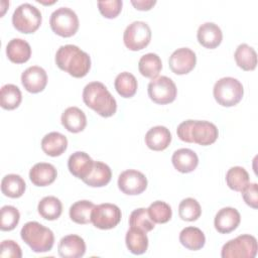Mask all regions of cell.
Segmentation results:
<instances>
[{
	"instance_id": "cell-25",
	"label": "cell",
	"mask_w": 258,
	"mask_h": 258,
	"mask_svg": "<svg viewBox=\"0 0 258 258\" xmlns=\"http://www.w3.org/2000/svg\"><path fill=\"white\" fill-rule=\"evenodd\" d=\"M6 54L14 63L26 62L31 56L29 43L21 38H13L6 45Z\"/></svg>"
},
{
	"instance_id": "cell-20",
	"label": "cell",
	"mask_w": 258,
	"mask_h": 258,
	"mask_svg": "<svg viewBox=\"0 0 258 258\" xmlns=\"http://www.w3.org/2000/svg\"><path fill=\"white\" fill-rule=\"evenodd\" d=\"M171 161L177 171L181 173H188L197 168L199 164V157L194 150L180 148L173 152Z\"/></svg>"
},
{
	"instance_id": "cell-16",
	"label": "cell",
	"mask_w": 258,
	"mask_h": 258,
	"mask_svg": "<svg viewBox=\"0 0 258 258\" xmlns=\"http://www.w3.org/2000/svg\"><path fill=\"white\" fill-rule=\"evenodd\" d=\"M57 252L62 258H80L86 253V243L81 236L71 234L60 239Z\"/></svg>"
},
{
	"instance_id": "cell-31",
	"label": "cell",
	"mask_w": 258,
	"mask_h": 258,
	"mask_svg": "<svg viewBox=\"0 0 258 258\" xmlns=\"http://www.w3.org/2000/svg\"><path fill=\"white\" fill-rule=\"evenodd\" d=\"M161 69L162 62L160 57L156 53H146L142 55L139 59L138 70L139 73L145 78H149L151 80L157 78Z\"/></svg>"
},
{
	"instance_id": "cell-29",
	"label": "cell",
	"mask_w": 258,
	"mask_h": 258,
	"mask_svg": "<svg viewBox=\"0 0 258 258\" xmlns=\"http://www.w3.org/2000/svg\"><path fill=\"white\" fill-rule=\"evenodd\" d=\"M234 57L237 66L244 71H253L257 66V53L253 47L246 43L238 45Z\"/></svg>"
},
{
	"instance_id": "cell-2",
	"label": "cell",
	"mask_w": 258,
	"mask_h": 258,
	"mask_svg": "<svg viewBox=\"0 0 258 258\" xmlns=\"http://www.w3.org/2000/svg\"><path fill=\"white\" fill-rule=\"evenodd\" d=\"M178 138L187 143H197L202 146L213 144L218 136L217 126L209 121L185 120L176 129Z\"/></svg>"
},
{
	"instance_id": "cell-36",
	"label": "cell",
	"mask_w": 258,
	"mask_h": 258,
	"mask_svg": "<svg viewBox=\"0 0 258 258\" xmlns=\"http://www.w3.org/2000/svg\"><path fill=\"white\" fill-rule=\"evenodd\" d=\"M202 214V209L199 202L192 198L183 199L178 206L179 218L183 221H197Z\"/></svg>"
},
{
	"instance_id": "cell-28",
	"label": "cell",
	"mask_w": 258,
	"mask_h": 258,
	"mask_svg": "<svg viewBox=\"0 0 258 258\" xmlns=\"http://www.w3.org/2000/svg\"><path fill=\"white\" fill-rule=\"evenodd\" d=\"M26 188V184L24 179L14 173H10L5 175L2 178L1 181V190L2 194L8 198L12 199H17L20 198Z\"/></svg>"
},
{
	"instance_id": "cell-8",
	"label": "cell",
	"mask_w": 258,
	"mask_h": 258,
	"mask_svg": "<svg viewBox=\"0 0 258 258\" xmlns=\"http://www.w3.org/2000/svg\"><path fill=\"white\" fill-rule=\"evenodd\" d=\"M79 18L74 10L68 7H59L54 10L49 18L51 30L62 37H71L79 29Z\"/></svg>"
},
{
	"instance_id": "cell-7",
	"label": "cell",
	"mask_w": 258,
	"mask_h": 258,
	"mask_svg": "<svg viewBox=\"0 0 258 258\" xmlns=\"http://www.w3.org/2000/svg\"><path fill=\"white\" fill-rule=\"evenodd\" d=\"M257 240L254 236L243 234L224 244L223 258H254L257 254Z\"/></svg>"
},
{
	"instance_id": "cell-27",
	"label": "cell",
	"mask_w": 258,
	"mask_h": 258,
	"mask_svg": "<svg viewBox=\"0 0 258 258\" xmlns=\"http://www.w3.org/2000/svg\"><path fill=\"white\" fill-rule=\"evenodd\" d=\"M179 242L186 249L197 251L205 246L206 237L201 229L197 227H186L179 233Z\"/></svg>"
},
{
	"instance_id": "cell-35",
	"label": "cell",
	"mask_w": 258,
	"mask_h": 258,
	"mask_svg": "<svg viewBox=\"0 0 258 258\" xmlns=\"http://www.w3.org/2000/svg\"><path fill=\"white\" fill-rule=\"evenodd\" d=\"M227 185L235 190L241 191L249 183V174L242 166H233L226 173Z\"/></svg>"
},
{
	"instance_id": "cell-34",
	"label": "cell",
	"mask_w": 258,
	"mask_h": 258,
	"mask_svg": "<svg viewBox=\"0 0 258 258\" xmlns=\"http://www.w3.org/2000/svg\"><path fill=\"white\" fill-rule=\"evenodd\" d=\"M22 101V95L19 88L13 84H6L1 88L0 104L5 110L16 109Z\"/></svg>"
},
{
	"instance_id": "cell-40",
	"label": "cell",
	"mask_w": 258,
	"mask_h": 258,
	"mask_svg": "<svg viewBox=\"0 0 258 258\" xmlns=\"http://www.w3.org/2000/svg\"><path fill=\"white\" fill-rule=\"evenodd\" d=\"M123 2L121 0H109V1H99L98 7L100 13L109 19L115 18L119 15L122 10Z\"/></svg>"
},
{
	"instance_id": "cell-26",
	"label": "cell",
	"mask_w": 258,
	"mask_h": 258,
	"mask_svg": "<svg viewBox=\"0 0 258 258\" xmlns=\"http://www.w3.org/2000/svg\"><path fill=\"white\" fill-rule=\"evenodd\" d=\"M125 242L128 250L135 255H141L148 248V238L146 232L141 229L130 227L125 236Z\"/></svg>"
},
{
	"instance_id": "cell-32",
	"label": "cell",
	"mask_w": 258,
	"mask_h": 258,
	"mask_svg": "<svg viewBox=\"0 0 258 258\" xmlns=\"http://www.w3.org/2000/svg\"><path fill=\"white\" fill-rule=\"evenodd\" d=\"M114 86L121 97L131 98L136 94L138 84L136 78L131 73L123 72L116 77Z\"/></svg>"
},
{
	"instance_id": "cell-14",
	"label": "cell",
	"mask_w": 258,
	"mask_h": 258,
	"mask_svg": "<svg viewBox=\"0 0 258 258\" xmlns=\"http://www.w3.org/2000/svg\"><path fill=\"white\" fill-rule=\"evenodd\" d=\"M21 83L27 92L32 94L39 93L44 90L47 84L46 72L38 66L29 67L22 73Z\"/></svg>"
},
{
	"instance_id": "cell-15",
	"label": "cell",
	"mask_w": 258,
	"mask_h": 258,
	"mask_svg": "<svg viewBox=\"0 0 258 258\" xmlns=\"http://www.w3.org/2000/svg\"><path fill=\"white\" fill-rule=\"evenodd\" d=\"M241 222L240 213L231 207L221 209L215 216V229L221 234H228L237 229Z\"/></svg>"
},
{
	"instance_id": "cell-37",
	"label": "cell",
	"mask_w": 258,
	"mask_h": 258,
	"mask_svg": "<svg viewBox=\"0 0 258 258\" xmlns=\"http://www.w3.org/2000/svg\"><path fill=\"white\" fill-rule=\"evenodd\" d=\"M129 226L141 229L147 233L154 229L155 223L149 217L147 209L139 208L131 213L129 217Z\"/></svg>"
},
{
	"instance_id": "cell-10",
	"label": "cell",
	"mask_w": 258,
	"mask_h": 258,
	"mask_svg": "<svg viewBox=\"0 0 258 258\" xmlns=\"http://www.w3.org/2000/svg\"><path fill=\"white\" fill-rule=\"evenodd\" d=\"M147 92L149 98L154 103L165 105L175 100L177 89L174 82L170 78L161 76L150 81Z\"/></svg>"
},
{
	"instance_id": "cell-13",
	"label": "cell",
	"mask_w": 258,
	"mask_h": 258,
	"mask_svg": "<svg viewBox=\"0 0 258 258\" xmlns=\"http://www.w3.org/2000/svg\"><path fill=\"white\" fill-rule=\"evenodd\" d=\"M197 63V56L194 50L188 47H180L174 50L168 59L169 69L175 75H185L194 70Z\"/></svg>"
},
{
	"instance_id": "cell-22",
	"label": "cell",
	"mask_w": 258,
	"mask_h": 258,
	"mask_svg": "<svg viewBox=\"0 0 258 258\" xmlns=\"http://www.w3.org/2000/svg\"><path fill=\"white\" fill-rule=\"evenodd\" d=\"M62 126L72 133L83 131L87 125L86 114L78 107L67 108L60 117Z\"/></svg>"
},
{
	"instance_id": "cell-12",
	"label": "cell",
	"mask_w": 258,
	"mask_h": 258,
	"mask_svg": "<svg viewBox=\"0 0 258 258\" xmlns=\"http://www.w3.org/2000/svg\"><path fill=\"white\" fill-rule=\"evenodd\" d=\"M119 189L128 196L142 194L147 187L146 176L136 169H127L120 173L118 177Z\"/></svg>"
},
{
	"instance_id": "cell-3",
	"label": "cell",
	"mask_w": 258,
	"mask_h": 258,
	"mask_svg": "<svg viewBox=\"0 0 258 258\" xmlns=\"http://www.w3.org/2000/svg\"><path fill=\"white\" fill-rule=\"evenodd\" d=\"M84 103L102 117L113 116L117 110V102L101 82H91L83 90Z\"/></svg>"
},
{
	"instance_id": "cell-23",
	"label": "cell",
	"mask_w": 258,
	"mask_h": 258,
	"mask_svg": "<svg viewBox=\"0 0 258 258\" xmlns=\"http://www.w3.org/2000/svg\"><path fill=\"white\" fill-rule=\"evenodd\" d=\"M68 147L67 137L59 132H50L46 134L41 140L42 151L51 157L61 155Z\"/></svg>"
},
{
	"instance_id": "cell-38",
	"label": "cell",
	"mask_w": 258,
	"mask_h": 258,
	"mask_svg": "<svg viewBox=\"0 0 258 258\" xmlns=\"http://www.w3.org/2000/svg\"><path fill=\"white\" fill-rule=\"evenodd\" d=\"M147 211L151 220L157 224L167 223L172 216V211L170 206L162 201L153 202L148 207Z\"/></svg>"
},
{
	"instance_id": "cell-39",
	"label": "cell",
	"mask_w": 258,
	"mask_h": 258,
	"mask_svg": "<svg viewBox=\"0 0 258 258\" xmlns=\"http://www.w3.org/2000/svg\"><path fill=\"white\" fill-rule=\"evenodd\" d=\"M1 223L2 231H11L16 228L20 220L19 211L13 206H4L1 208Z\"/></svg>"
},
{
	"instance_id": "cell-24",
	"label": "cell",
	"mask_w": 258,
	"mask_h": 258,
	"mask_svg": "<svg viewBox=\"0 0 258 258\" xmlns=\"http://www.w3.org/2000/svg\"><path fill=\"white\" fill-rule=\"evenodd\" d=\"M112 177L111 168L104 162L95 161L90 173L83 181L92 187H102L107 185Z\"/></svg>"
},
{
	"instance_id": "cell-30",
	"label": "cell",
	"mask_w": 258,
	"mask_h": 258,
	"mask_svg": "<svg viewBox=\"0 0 258 258\" xmlns=\"http://www.w3.org/2000/svg\"><path fill=\"white\" fill-rule=\"evenodd\" d=\"M37 211L43 219L48 221H54L58 219L61 215L62 204L56 197H44L38 203Z\"/></svg>"
},
{
	"instance_id": "cell-18",
	"label": "cell",
	"mask_w": 258,
	"mask_h": 258,
	"mask_svg": "<svg viewBox=\"0 0 258 258\" xmlns=\"http://www.w3.org/2000/svg\"><path fill=\"white\" fill-rule=\"evenodd\" d=\"M94 162L86 152L76 151L69 157L68 168L74 176L83 180L92 170Z\"/></svg>"
},
{
	"instance_id": "cell-5",
	"label": "cell",
	"mask_w": 258,
	"mask_h": 258,
	"mask_svg": "<svg viewBox=\"0 0 258 258\" xmlns=\"http://www.w3.org/2000/svg\"><path fill=\"white\" fill-rule=\"evenodd\" d=\"M214 98L223 107L237 105L243 98V85L235 78L225 77L218 80L213 89Z\"/></svg>"
},
{
	"instance_id": "cell-6",
	"label": "cell",
	"mask_w": 258,
	"mask_h": 258,
	"mask_svg": "<svg viewBox=\"0 0 258 258\" xmlns=\"http://www.w3.org/2000/svg\"><path fill=\"white\" fill-rule=\"evenodd\" d=\"M42 21L38 8L29 3L19 5L13 12L12 24L19 32L28 34L36 31Z\"/></svg>"
},
{
	"instance_id": "cell-33",
	"label": "cell",
	"mask_w": 258,
	"mask_h": 258,
	"mask_svg": "<svg viewBox=\"0 0 258 258\" xmlns=\"http://www.w3.org/2000/svg\"><path fill=\"white\" fill-rule=\"evenodd\" d=\"M95 205L87 200L78 201L70 208L69 214L73 222L81 225L89 224L91 222V214Z\"/></svg>"
},
{
	"instance_id": "cell-17",
	"label": "cell",
	"mask_w": 258,
	"mask_h": 258,
	"mask_svg": "<svg viewBox=\"0 0 258 258\" xmlns=\"http://www.w3.org/2000/svg\"><path fill=\"white\" fill-rule=\"evenodd\" d=\"M198 41L206 48L214 49L218 47L223 39L221 28L213 22L203 23L197 32Z\"/></svg>"
},
{
	"instance_id": "cell-11",
	"label": "cell",
	"mask_w": 258,
	"mask_h": 258,
	"mask_svg": "<svg viewBox=\"0 0 258 258\" xmlns=\"http://www.w3.org/2000/svg\"><path fill=\"white\" fill-rule=\"evenodd\" d=\"M121 210L118 206L110 203L95 206L91 214V222L101 230L115 228L121 221Z\"/></svg>"
},
{
	"instance_id": "cell-42",
	"label": "cell",
	"mask_w": 258,
	"mask_h": 258,
	"mask_svg": "<svg viewBox=\"0 0 258 258\" xmlns=\"http://www.w3.org/2000/svg\"><path fill=\"white\" fill-rule=\"evenodd\" d=\"M244 202L253 209L258 208V185L255 182L248 183L242 190Z\"/></svg>"
},
{
	"instance_id": "cell-43",
	"label": "cell",
	"mask_w": 258,
	"mask_h": 258,
	"mask_svg": "<svg viewBox=\"0 0 258 258\" xmlns=\"http://www.w3.org/2000/svg\"><path fill=\"white\" fill-rule=\"evenodd\" d=\"M131 4L137 9V10H141V11H147L150 10L155 4L156 1L155 0H132Z\"/></svg>"
},
{
	"instance_id": "cell-19",
	"label": "cell",
	"mask_w": 258,
	"mask_h": 258,
	"mask_svg": "<svg viewBox=\"0 0 258 258\" xmlns=\"http://www.w3.org/2000/svg\"><path fill=\"white\" fill-rule=\"evenodd\" d=\"M57 176L55 167L47 162L34 164L29 171V178L36 186H46L51 184Z\"/></svg>"
},
{
	"instance_id": "cell-1",
	"label": "cell",
	"mask_w": 258,
	"mask_h": 258,
	"mask_svg": "<svg viewBox=\"0 0 258 258\" xmlns=\"http://www.w3.org/2000/svg\"><path fill=\"white\" fill-rule=\"evenodd\" d=\"M55 63L74 78L85 77L91 69L90 55L74 44L61 45L55 53Z\"/></svg>"
},
{
	"instance_id": "cell-4",
	"label": "cell",
	"mask_w": 258,
	"mask_h": 258,
	"mask_svg": "<svg viewBox=\"0 0 258 258\" xmlns=\"http://www.w3.org/2000/svg\"><path fill=\"white\" fill-rule=\"evenodd\" d=\"M20 236L35 253L50 251L54 243V235L52 231L35 221L24 224L20 231Z\"/></svg>"
},
{
	"instance_id": "cell-41",
	"label": "cell",
	"mask_w": 258,
	"mask_h": 258,
	"mask_svg": "<svg viewBox=\"0 0 258 258\" xmlns=\"http://www.w3.org/2000/svg\"><path fill=\"white\" fill-rule=\"evenodd\" d=\"M0 256L2 258H21L22 251L20 246L13 240H4L1 242Z\"/></svg>"
},
{
	"instance_id": "cell-9",
	"label": "cell",
	"mask_w": 258,
	"mask_h": 258,
	"mask_svg": "<svg viewBox=\"0 0 258 258\" xmlns=\"http://www.w3.org/2000/svg\"><path fill=\"white\" fill-rule=\"evenodd\" d=\"M151 40V29L144 21H134L130 23L123 34L125 46L133 51L145 48Z\"/></svg>"
},
{
	"instance_id": "cell-21",
	"label": "cell",
	"mask_w": 258,
	"mask_h": 258,
	"mask_svg": "<svg viewBox=\"0 0 258 258\" xmlns=\"http://www.w3.org/2000/svg\"><path fill=\"white\" fill-rule=\"evenodd\" d=\"M171 142V133L164 126H155L145 134V143L147 147L154 151H162L168 147Z\"/></svg>"
}]
</instances>
